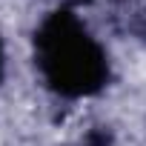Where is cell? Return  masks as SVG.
<instances>
[{"label":"cell","instance_id":"1","mask_svg":"<svg viewBox=\"0 0 146 146\" xmlns=\"http://www.w3.org/2000/svg\"><path fill=\"white\" fill-rule=\"evenodd\" d=\"M32 54L43 86L63 100L95 98L109 86V54L72 6H60L40 20L32 35Z\"/></svg>","mask_w":146,"mask_h":146},{"label":"cell","instance_id":"2","mask_svg":"<svg viewBox=\"0 0 146 146\" xmlns=\"http://www.w3.org/2000/svg\"><path fill=\"white\" fill-rule=\"evenodd\" d=\"M78 146H112V132L109 126H95L92 132H86V137Z\"/></svg>","mask_w":146,"mask_h":146},{"label":"cell","instance_id":"3","mask_svg":"<svg viewBox=\"0 0 146 146\" xmlns=\"http://www.w3.org/2000/svg\"><path fill=\"white\" fill-rule=\"evenodd\" d=\"M3 75H6V49H3V37H0V83H3Z\"/></svg>","mask_w":146,"mask_h":146},{"label":"cell","instance_id":"4","mask_svg":"<svg viewBox=\"0 0 146 146\" xmlns=\"http://www.w3.org/2000/svg\"><path fill=\"white\" fill-rule=\"evenodd\" d=\"M69 3H80V0H69Z\"/></svg>","mask_w":146,"mask_h":146}]
</instances>
